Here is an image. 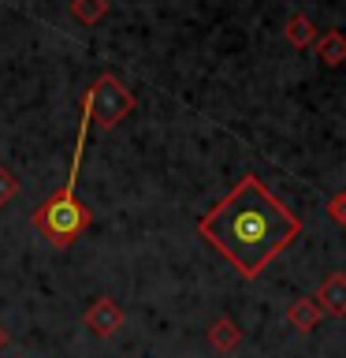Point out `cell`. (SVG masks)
I'll list each match as a JSON object with an SVG mask.
<instances>
[{"label":"cell","mask_w":346,"mask_h":358,"mask_svg":"<svg viewBox=\"0 0 346 358\" xmlns=\"http://www.w3.org/2000/svg\"><path fill=\"white\" fill-rule=\"evenodd\" d=\"M86 134H89V123L78 120V134H75V157H71V176L60 190H52L49 198L33 209V231L41 235L49 246L56 250H67L71 243H78L82 235L89 231L93 224V209L86 206L82 198L75 194V179H78V164H82V150H86Z\"/></svg>","instance_id":"obj_2"},{"label":"cell","mask_w":346,"mask_h":358,"mask_svg":"<svg viewBox=\"0 0 346 358\" xmlns=\"http://www.w3.org/2000/svg\"><path fill=\"white\" fill-rule=\"evenodd\" d=\"M197 235L242 280H257L301 235V220L250 172L197 220Z\"/></svg>","instance_id":"obj_1"},{"label":"cell","mask_w":346,"mask_h":358,"mask_svg":"<svg viewBox=\"0 0 346 358\" xmlns=\"http://www.w3.org/2000/svg\"><path fill=\"white\" fill-rule=\"evenodd\" d=\"M78 108H82V120L89 123V127L116 131L119 123L134 112V94L112 71H105V75H97L93 83H89Z\"/></svg>","instance_id":"obj_3"},{"label":"cell","mask_w":346,"mask_h":358,"mask_svg":"<svg viewBox=\"0 0 346 358\" xmlns=\"http://www.w3.org/2000/svg\"><path fill=\"white\" fill-rule=\"evenodd\" d=\"M82 321H86V329L93 332V336L108 340V336H116V332L123 329V310H119V302H116V299L100 295V299H93V302L86 306Z\"/></svg>","instance_id":"obj_4"},{"label":"cell","mask_w":346,"mask_h":358,"mask_svg":"<svg viewBox=\"0 0 346 358\" xmlns=\"http://www.w3.org/2000/svg\"><path fill=\"white\" fill-rule=\"evenodd\" d=\"M328 217H331L335 224H343V228H346V190L331 194V201H328Z\"/></svg>","instance_id":"obj_12"},{"label":"cell","mask_w":346,"mask_h":358,"mask_svg":"<svg viewBox=\"0 0 346 358\" xmlns=\"http://www.w3.org/2000/svg\"><path fill=\"white\" fill-rule=\"evenodd\" d=\"M313 49H317L324 67H339V64H346V34L343 30H324V34H317Z\"/></svg>","instance_id":"obj_7"},{"label":"cell","mask_w":346,"mask_h":358,"mask_svg":"<svg viewBox=\"0 0 346 358\" xmlns=\"http://www.w3.org/2000/svg\"><path fill=\"white\" fill-rule=\"evenodd\" d=\"M19 194V179L11 176V168H4L0 164V206H8L11 198Z\"/></svg>","instance_id":"obj_11"},{"label":"cell","mask_w":346,"mask_h":358,"mask_svg":"<svg viewBox=\"0 0 346 358\" xmlns=\"http://www.w3.org/2000/svg\"><path fill=\"white\" fill-rule=\"evenodd\" d=\"M313 302L320 306L324 317H346V273L324 276V284L317 287Z\"/></svg>","instance_id":"obj_5"},{"label":"cell","mask_w":346,"mask_h":358,"mask_svg":"<svg viewBox=\"0 0 346 358\" xmlns=\"http://www.w3.org/2000/svg\"><path fill=\"white\" fill-rule=\"evenodd\" d=\"M283 38L290 49H309L313 41H317V22L309 15H290L287 27H283Z\"/></svg>","instance_id":"obj_9"},{"label":"cell","mask_w":346,"mask_h":358,"mask_svg":"<svg viewBox=\"0 0 346 358\" xmlns=\"http://www.w3.org/2000/svg\"><path fill=\"white\" fill-rule=\"evenodd\" d=\"M320 317H324V313H320V306H317L309 295H306V299H294V302L287 306V324H290L294 332H313V329L320 324Z\"/></svg>","instance_id":"obj_8"},{"label":"cell","mask_w":346,"mask_h":358,"mask_svg":"<svg viewBox=\"0 0 346 358\" xmlns=\"http://www.w3.org/2000/svg\"><path fill=\"white\" fill-rule=\"evenodd\" d=\"M209 347L216 355H234L242 347V329L231 317H216L209 324Z\"/></svg>","instance_id":"obj_6"},{"label":"cell","mask_w":346,"mask_h":358,"mask_svg":"<svg viewBox=\"0 0 346 358\" xmlns=\"http://www.w3.org/2000/svg\"><path fill=\"white\" fill-rule=\"evenodd\" d=\"M4 347H8V329L0 324V351H4Z\"/></svg>","instance_id":"obj_13"},{"label":"cell","mask_w":346,"mask_h":358,"mask_svg":"<svg viewBox=\"0 0 346 358\" xmlns=\"http://www.w3.org/2000/svg\"><path fill=\"white\" fill-rule=\"evenodd\" d=\"M108 15V0H71V19L82 27H93Z\"/></svg>","instance_id":"obj_10"}]
</instances>
